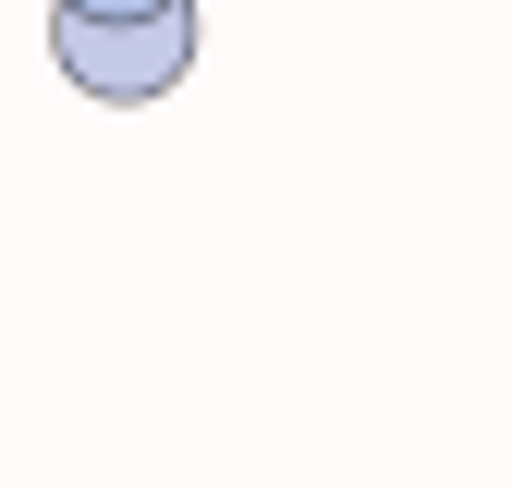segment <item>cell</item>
<instances>
[{
    "mask_svg": "<svg viewBox=\"0 0 512 488\" xmlns=\"http://www.w3.org/2000/svg\"><path fill=\"white\" fill-rule=\"evenodd\" d=\"M49 61H61L74 98L147 110L196 74V0H159V13H74V0H49Z\"/></svg>",
    "mask_w": 512,
    "mask_h": 488,
    "instance_id": "6da1fadb",
    "label": "cell"
},
{
    "mask_svg": "<svg viewBox=\"0 0 512 488\" xmlns=\"http://www.w3.org/2000/svg\"><path fill=\"white\" fill-rule=\"evenodd\" d=\"M74 13H159V0H74Z\"/></svg>",
    "mask_w": 512,
    "mask_h": 488,
    "instance_id": "7a4b0ae2",
    "label": "cell"
}]
</instances>
